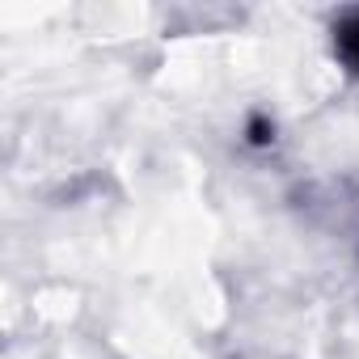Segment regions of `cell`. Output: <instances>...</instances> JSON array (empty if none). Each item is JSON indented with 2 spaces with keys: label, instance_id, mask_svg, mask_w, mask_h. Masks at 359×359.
I'll list each match as a JSON object with an SVG mask.
<instances>
[{
  "label": "cell",
  "instance_id": "obj_1",
  "mask_svg": "<svg viewBox=\"0 0 359 359\" xmlns=\"http://www.w3.org/2000/svg\"><path fill=\"white\" fill-rule=\"evenodd\" d=\"M334 51H338V60L346 64V72L359 76V13H346V18L334 26Z\"/></svg>",
  "mask_w": 359,
  "mask_h": 359
}]
</instances>
